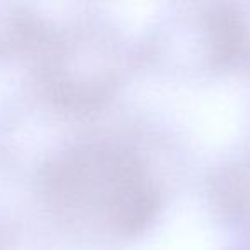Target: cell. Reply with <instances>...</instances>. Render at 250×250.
<instances>
[{
	"label": "cell",
	"instance_id": "1",
	"mask_svg": "<svg viewBox=\"0 0 250 250\" xmlns=\"http://www.w3.org/2000/svg\"><path fill=\"white\" fill-rule=\"evenodd\" d=\"M4 9V5H0V55L28 42L31 33V22L26 16Z\"/></svg>",
	"mask_w": 250,
	"mask_h": 250
}]
</instances>
